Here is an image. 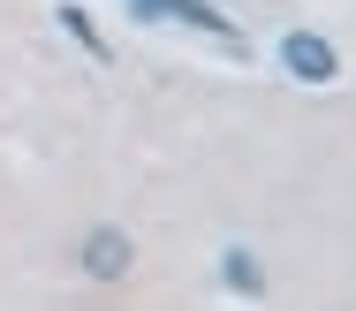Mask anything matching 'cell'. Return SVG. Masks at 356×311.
Returning a JSON list of instances; mask_svg holds the SVG:
<instances>
[{"instance_id": "3957f363", "label": "cell", "mask_w": 356, "mask_h": 311, "mask_svg": "<svg viewBox=\"0 0 356 311\" xmlns=\"http://www.w3.org/2000/svg\"><path fill=\"white\" fill-rule=\"evenodd\" d=\"M83 273H99V281H122V273H129V243H122L114 228H99L91 243H83Z\"/></svg>"}, {"instance_id": "6da1fadb", "label": "cell", "mask_w": 356, "mask_h": 311, "mask_svg": "<svg viewBox=\"0 0 356 311\" xmlns=\"http://www.w3.org/2000/svg\"><path fill=\"white\" fill-rule=\"evenodd\" d=\"M129 15L137 23H190V31H205L220 46H235V23L220 8H205V0H129Z\"/></svg>"}, {"instance_id": "277c9868", "label": "cell", "mask_w": 356, "mask_h": 311, "mask_svg": "<svg viewBox=\"0 0 356 311\" xmlns=\"http://www.w3.org/2000/svg\"><path fill=\"white\" fill-rule=\"evenodd\" d=\"M220 273H227V289H235V296H258V289H266L258 258H243V250H227V258H220Z\"/></svg>"}, {"instance_id": "7a4b0ae2", "label": "cell", "mask_w": 356, "mask_h": 311, "mask_svg": "<svg viewBox=\"0 0 356 311\" xmlns=\"http://www.w3.org/2000/svg\"><path fill=\"white\" fill-rule=\"evenodd\" d=\"M281 54H288V69H296L303 83H326L334 69H341V61H334V46H326V38H311V31H288Z\"/></svg>"}]
</instances>
